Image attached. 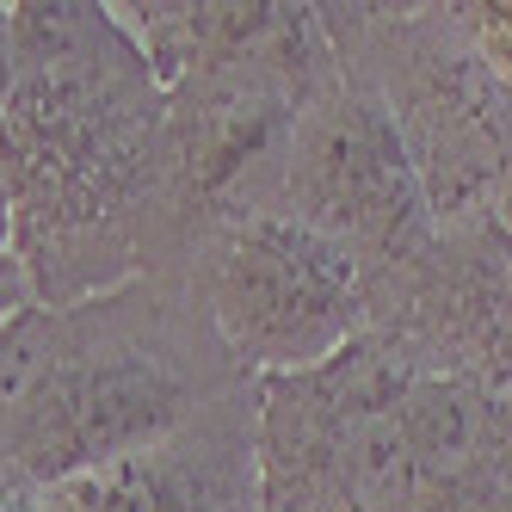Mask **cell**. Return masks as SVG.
<instances>
[{
    "label": "cell",
    "instance_id": "obj_5",
    "mask_svg": "<svg viewBox=\"0 0 512 512\" xmlns=\"http://www.w3.org/2000/svg\"><path fill=\"white\" fill-rule=\"evenodd\" d=\"M309 99L315 93L272 81L167 93L149 216H142V272H192L216 235L284 210L290 130Z\"/></svg>",
    "mask_w": 512,
    "mask_h": 512
},
{
    "label": "cell",
    "instance_id": "obj_9",
    "mask_svg": "<svg viewBox=\"0 0 512 512\" xmlns=\"http://www.w3.org/2000/svg\"><path fill=\"white\" fill-rule=\"evenodd\" d=\"M457 13H463L469 44L482 50L488 75H494V81L506 87V99H512V0H457Z\"/></svg>",
    "mask_w": 512,
    "mask_h": 512
},
{
    "label": "cell",
    "instance_id": "obj_8",
    "mask_svg": "<svg viewBox=\"0 0 512 512\" xmlns=\"http://www.w3.org/2000/svg\"><path fill=\"white\" fill-rule=\"evenodd\" d=\"M38 506L44 512H260L253 383L223 395L161 445L38 494Z\"/></svg>",
    "mask_w": 512,
    "mask_h": 512
},
{
    "label": "cell",
    "instance_id": "obj_1",
    "mask_svg": "<svg viewBox=\"0 0 512 512\" xmlns=\"http://www.w3.org/2000/svg\"><path fill=\"white\" fill-rule=\"evenodd\" d=\"M167 93L118 7L13 0L0 198L31 303L62 309L142 272Z\"/></svg>",
    "mask_w": 512,
    "mask_h": 512
},
{
    "label": "cell",
    "instance_id": "obj_11",
    "mask_svg": "<svg viewBox=\"0 0 512 512\" xmlns=\"http://www.w3.org/2000/svg\"><path fill=\"white\" fill-rule=\"evenodd\" d=\"M13 87V7H0V105Z\"/></svg>",
    "mask_w": 512,
    "mask_h": 512
},
{
    "label": "cell",
    "instance_id": "obj_12",
    "mask_svg": "<svg viewBox=\"0 0 512 512\" xmlns=\"http://www.w3.org/2000/svg\"><path fill=\"white\" fill-rule=\"evenodd\" d=\"M0 512H44V506H38L31 488H19L13 475H0Z\"/></svg>",
    "mask_w": 512,
    "mask_h": 512
},
{
    "label": "cell",
    "instance_id": "obj_6",
    "mask_svg": "<svg viewBox=\"0 0 512 512\" xmlns=\"http://www.w3.org/2000/svg\"><path fill=\"white\" fill-rule=\"evenodd\" d=\"M186 278L247 377L309 371L371 327L358 260L290 210H266L216 235Z\"/></svg>",
    "mask_w": 512,
    "mask_h": 512
},
{
    "label": "cell",
    "instance_id": "obj_10",
    "mask_svg": "<svg viewBox=\"0 0 512 512\" xmlns=\"http://www.w3.org/2000/svg\"><path fill=\"white\" fill-rule=\"evenodd\" d=\"M19 309H31V284H25V266H19V253H13L7 198H0V327H7Z\"/></svg>",
    "mask_w": 512,
    "mask_h": 512
},
{
    "label": "cell",
    "instance_id": "obj_7",
    "mask_svg": "<svg viewBox=\"0 0 512 512\" xmlns=\"http://www.w3.org/2000/svg\"><path fill=\"white\" fill-rule=\"evenodd\" d=\"M284 210L352 253L364 272V297L408 278L438 247L432 204L401 155L383 105L346 68L297 112Z\"/></svg>",
    "mask_w": 512,
    "mask_h": 512
},
{
    "label": "cell",
    "instance_id": "obj_3",
    "mask_svg": "<svg viewBox=\"0 0 512 512\" xmlns=\"http://www.w3.org/2000/svg\"><path fill=\"white\" fill-rule=\"evenodd\" d=\"M340 68L383 105L438 229L482 223L512 179V99L457 0H321Z\"/></svg>",
    "mask_w": 512,
    "mask_h": 512
},
{
    "label": "cell",
    "instance_id": "obj_4",
    "mask_svg": "<svg viewBox=\"0 0 512 512\" xmlns=\"http://www.w3.org/2000/svg\"><path fill=\"white\" fill-rule=\"evenodd\" d=\"M401 364L377 334L284 377H253L260 512H420Z\"/></svg>",
    "mask_w": 512,
    "mask_h": 512
},
{
    "label": "cell",
    "instance_id": "obj_2",
    "mask_svg": "<svg viewBox=\"0 0 512 512\" xmlns=\"http://www.w3.org/2000/svg\"><path fill=\"white\" fill-rule=\"evenodd\" d=\"M253 383L186 272H136L99 297L31 303L0 327V475L50 494L136 457Z\"/></svg>",
    "mask_w": 512,
    "mask_h": 512
}]
</instances>
